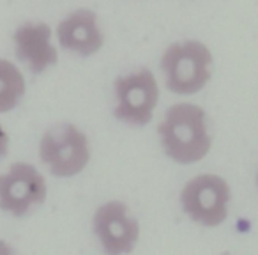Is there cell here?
I'll return each mask as SVG.
<instances>
[{
	"label": "cell",
	"mask_w": 258,
	"mask_h": 255,
	"mask_svg": "<svg viewBox=\"0 0 258 255\" xmlns=\"http://www.w3.org/2000/svg\"><path fill=\"white\" fill-rule=\"evenodd\" d=\"M165 155L179 165H195L211 152L212 137L207 114L193 103H175L158 126Z\"/></svg>",
	"instance_id": "6da1fadb"
},
{
	"label": "cell",
	"mask_w": 258,
	"mask_h": 255,
	"mask_svg": "<svg viewBox=\"0 0 258 255\" xmlns=\"http://www.w3.org/2000/svg\"><path fill=\"white\" fill-rule=\"evenodd\" d=\"M212 52L198 39L172 43L161 55L165 85L177 96H193L205 89L212 76Z\"/></svg>",
	"instance_id": "7a4b0ae2"
},
{
	"label": "cell",
	"mask_w": 258,
	"mask_h": 255,
	"mask_svg": "<svg viewBox=\"0 0 258 255\" xmlns=\"http://www.w3.org/2000/svg\"><path fill=\"white\" fill-rule=\"evenodd\" d=\"M39 158L51 176L62 179L75 177L90 162L89 137L71 122L55 124L41 137Z\"/></svg>",
	"instance_id": "3957f363"
},
{
	"label": "cell",
	"mask_w": 258,
	"mask_h": 255,
	"mask_svg": "<svg viewBox=\"0 0 258 255\" xmlns=\"http://www.w3.org/2000/svg\"><path fill=\"white\" fill-rule=\"evenodd\" d=\"M179 202L191 222L214 229L228 218L232 190L228 181L218 174H198L184 184Z\"/></svg>",
	"instance_id": "277c9868"
},
{
	"label": "cell",
	"mask_w": 258,
	"mask_h": 255,
	"mask_svg": "<svg viewBox=\"0 0 258 255\" xmlns=\"http://www.w3.org/2000/svg\"><path fill=\"white\" fill-rule=\"evenodd\" d=\"M113 115L129 128L147 126L159 101V85L151 69H135L113 83Z\"/></svg>",
	"instance_id": "5b68a950"
},
{
	"label": "cell",
	"mask_w": 258,
	"mask_h": 255,
	"mask_svg": "<svg viewBox=\"0 0 258 255\" xmlns=\"http://www.w3.org/2000/svg\"><path fill=\"white\" fill-rule=\"evenodd\" d=\"M46 197V179L30 163L18 162L0 174V209L8 215L23 218L43 206Z\"/></svg>",
	"instance_id": "8992f818"
},
{
	"label": "cell",
	"mask_w": 258,
	"mask_h": 255,
	"mask_svg": "<svg viewBox=\"0 0 258 255\" xmlns=\"http://www.w3.org/2000/svg\"><path fill=\"white\" fill-rule=\"evenodd\" d=\"M92 232L108 255L133 251L140 239V223L122 200H108L94 211Z\"/></svg>",
	"instance_id": "52a82bcc"
},
{
	"label": "cell",
	"mask_w": 258,
	"mask_h": 255,
	"mask_svg": "<svg viewBox=\"0 0 258 255\" xmlns=\"http://www.w3.org/2000/svg\"><path fill=\"white\" fill-rule=\"evenodd\" d=\"M58 44L78 57H92L104 46L99 18L92 9H76L57 25Z\"/></svg>",
	"instance_id": "ba28073f"
},
{
	"label": "cell",
	"mask_w": 258,
	"mask_h": 255,
	"mask_svg": "<svg viewBox=\"0 0 258 255\" xmlns=\"http://www.w3.org/2000/svg\"><path fill=\"white\" fill-rule=\"evenodd\" d=\"M16 57L34 75H41L57 64L58 52L51 43V29L43 22H25L13 36Z\"/></svg>",
	"instance_id": "9c48e42d"
},
{
	"label": "cell",
	"mask_w": 258,
	"mask_h": 255,
	"mask_svg": "<svg viewBox=\"0 0 258 255\" xmlns=\"http://www.w3.org/2000/svg\"><path fill=\"white\" fill-rule=\"evenodd\" d=\"M25 96V76L13 62L0 59V114H8Z\"/></svg>",
	"instance_id": "30bf717a"
},
{
	"label": "cell",
	"mask_w": 258,
	"mask_h": 255,
	"mask_svg": "<svg viewBox=\"0 0 258 255\" xmlns=\"http://www.w3.org/2000/svg\"><path fill=\"white\" fill-rule=\"evenodd\" d=\"M9 151V135L6 133V130L0 126V160L4 158Z\"/></svg>",
	"instance_id": "8fae6325"
},
{
	"label": "cell",
	"mask_w": 258,
	"mask_h": 255,
	"mask_svg": "<svg viewBox=\"0 0 258 255\" xmlns=\"http://www.w3.org/2000/svg\"><path fill=\"white\" fill-rule=\"evenodd\" d=\"M256 188H258V176H256Z\"/></svg>",
	"instance_id": "7c38bea8"
}]
</instances>
